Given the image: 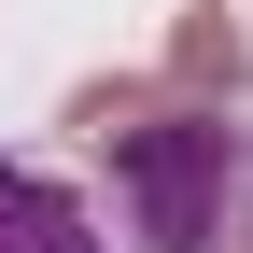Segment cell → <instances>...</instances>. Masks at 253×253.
I'll use <instances>...</instances> for the list:
<instances>
[{"label": "cell", "instance_id": "1", "mask_svg": "<svg viewBox=\"0 0 253 253\" xmlns=\"http://www.w3.org/2000/svg\"><path fill=\"white\" fill-rule=\"evenodd\" d=\"M113 253H253V126L239 99H155L99 141Z\"/></svg>", "mask_w": 253, "mask_h": 253}, {"label": "cell", "instance_id": "3", "mask_svg": "<svg viewBox=\"0 0 253 253\" xmlns=\"http://www.w3.org/2000/svg\"><path fill=\"white\" fill-rule=\"evenodd\" d=\"M239 84H253V42L225 14H183L169 28V99H239Z\"/></svg>", "mask_w": 253, "mask_h": 253}, {"label": "cell", "instance_id": "2", "mask_svg": "<svg viewBox=\"0 0 253 253\" xmlns=\"http://www.w3.org/2000/svg\"><path fill=\"white\" fill-rule=\"evenodd\" d=\"M0 253H113V239H99V211L56 197L42 169H0Z\"/></svg>", "mask_w": 253, "mask_h": 253}]
</instances>
